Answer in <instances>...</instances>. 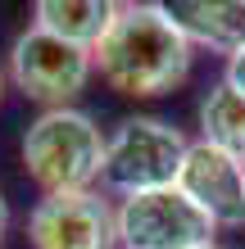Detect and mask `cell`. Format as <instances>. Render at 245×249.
Here are the masks:
<instances>
[{"instance_id":"obj_4","label":"cell","mask_w":245,"mask_h":249,"mask_svg":"<svg viewBox=\"0 0 245 249\" xmlns=\"http://www.w3.org/2000/svg\"><path fill=\"white\" fill-rule=\"evenodd\" d=\"M91 72H95L91 50L68 46L37 23H27L9 46V82L46 109H68L86 91Z\"/></svg>"},{"instance_id":"obj_11","label":"cell","mask_w":245,"mask_h":249,"mask_svg":"<svg viewBox=\"0 0 245 249\" xmlns=\"http://www.w3.org/2000/svg\"><path fill=\"white\" fill-rule=\"evenodd\" d=\"M223 82L232 86V91H241V95H245V46H241L236 54H227V68H223Z\"/></svg>"},{"instance_id":"obj_7","label":"cell","mask_w":245,"mask_h":249,"mask_svg":"<svg viewBox=\"0 0 245 249\" xmlns=\"http://www.w3.org/2000/svg\"><path fill=\"white\" fill-rule=\"evenodd\" d=\"M177 190L213 227H245V163L205 141H191L182 159Z\"/></svg>"},{"instance_id":"obj_5","label":"cell","mask_w":245,"mask_h":249,"mask_svg":"<svg viewBox=\"0 0 245 249\" xmlns=\"http://www.w3.org/2000/svg\"><path fill=\"white\" fill-rule=\"evenodd\" d=\"M113 209H118L123 249H200V245H213V231H218L177 186L127 195Z\"/></svg>"},{"instance_id":"obj_10","label":"cell","mask_w":245,"mask_h":249,"mask_svg":"<svg viewBox=\"0 0 245 249\" xmlns=\"http://www.w3.org/2000/svg\"><path fill=\"white\" fill-rule=\"evenodd\" d=\"M200 141L245 163V95L227 82H213L200 100Z\"/></svg>"},{"instance_id":"obj_9","label":"cell","mask_w":245,"mask_h":249,"mask_svg":"<svg viewBox=\"0 0 245 249\" xmlns=\"http://www.w3.org/2000/svg\"><path fill=\"white\" fill-rule=\"evenodd\" d=\"M37 27H46L50 36L68 41V46H82V50H95L100 36L109 32L118 5L113 0H37Z\"/></svg>"},{"instance_id":"obj_1","label":"cell","mask_w":245,"mask_h":249,"mask_svg":"<svg viewBox=\"0 0 245 249\" xmlns=\"http://www.w3.org/2000/svg\"><path fill=\"white\" fill-rule=\"evenodd\" d=\"M91 59L95 72L109 82V91L132 100H154L177 91L191 77L195 46L168 23L164 5H118Z\"/></svg>"},{"instance_id":"obj_12","label":"cell","mask_w":245,"mask_h":249,"mask_svg":"<svg viewBox=\"0 0 245 249\" xmlns=\"http://www.w3.org/2000/svg\"><path fill=\"white\" fill-rule=\"evenodd\" d=\"M5 231H9V199H5V190H0V240H5Z\"/></svg>"},{"instance_id":"obj_2","label":"cell","mask_w":245,"mask_h":249,"mask_svg":"<svg viewBox=\"0 0 245 249\" xmlns=\"http://www.w3.org/2000/svg\"><path fill=\"white\" fill-rule=\"evenodd\" d=\"M105 131L82 109H41L23 131V172L41 186V195H77L95 190L105 172Z\"/></svg>"},{"instance_id":"obj_6","label":"cell","mask_w":245,"mask_h":249,"mask_svg":"<svg viewBox=\"0 0 245 249\" xmlns=\"http://www.w3.org/2000/svg\"><path fill=\"white\" fill-rule=\"evenodd\" d=\"M27 245L32 249H123L118 209L100 190L41 195L27 213Z\"/></svg>"},{"instance_id":"obj_3","label":"cell","mask_w":245,"mask_h":249,"mask_svg":"<svg viewBox=\"0 0 245 249\" xmlns=\"http://www.w3.org/2000/svg\"><path fill=\"white\" fill-rule=\"evenodd\" d=\"M186 150H191V141L182 136V127H172L164 118H150V113L123 118L105 141L100 186L118 199L141 195V190H159V186H177Z\"/></svg>"},{"instance_id":"obj_8","label":"cell","mask_w":245,"mask_h":249,"mask_svg":"<svg viewBox=\"0 0 245 249\" xmlns=\"http://www.w3.org/2000/svg\"><path fill=\"white\" fill-rule=\"evenodd\" d=\"M168 23L191 46L236 54L245 46V0H168Z\"/></svg>"},{"instance_id":"obj_14","label":"cell","mask_w":245,"mask_h":249,"mask_svg":"<svg viewBox=\"0 0 245 249\" xmlns=\"http://www.w3.org/2000/svg\"><path fill=\"white\" fill-rule=\"evenodd\" d=\"M200 249H223V245H218V240H213V245H200Z\"/></svg>"},{"instance_id":"obj_13","label":"cell","mask_w":245,"mask_h":249,"mask_svg":"<svg viewBox=\"0 0 245 249\" xmlns=\"http://www.w3.org/2000/svg\"><path fill=\"white\" fill-rule=\"evenodd\" d=\"M5 82H9V72H5V68H0V100H5Z\"/></svg>"}]
</instances>
